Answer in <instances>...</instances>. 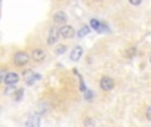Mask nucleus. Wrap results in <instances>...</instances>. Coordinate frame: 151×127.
Masks as SVG:
<instances>
[{"label": "nucleus", "mask_w": 151, "mask_h": 127, "mask_svg": "<svg viewBox=\"0 0 151 127\" xmlns=\"http://www.w3.org/2000/svg\"><path fill=\"white\" fill-rule=\"evenodd\" d=\"M29 55L27 52H23V50H20V52H16L15 56H13V64L16 65V66H25L29 62Z\"/></svg>", "instance_id": "f257e3e1"}, {"label": "nucleus", "mask_w": 151, "mask_h": 127, "mask_svg": "<svg viewBox=\"0 0 151 127\" xmlns=\"http://www.w3.org/2000/svg\"><path fill=\"white\" fill-rule=\"evenodd\" d=\"M5 70L4 69H0V83L3 82V81H4V77H5Z\"/></svg>", "instance_id": "a211bd4d"}, {"label": "nucleus", "mask_w": 151, "mask_h": 127, "mask_svg": "<svg viewBox=\"0 0 151 127\" xmlns=\"http://www.w3.org/2000/svg\"><path fill=\"white\" fill-rule=\"evenodd\" d=\"M150 62H151V57H150Z\"/></svg>", "instance_id": "412c9836"}, {"label": "nucleus", "mask_w": 151, "mask_h": 127, "mask_svg": "<svg viewBox=\"0 0 151 127\" xmlns=\"http://www.w3.org/2000/svg\"><path fill=\"white\" fill-rule=\"evenodd\" d=\"M85 126L86 127H93L94 126V121L90 119V118H88V119L85 121Z\"/></svg>", "instance_id": "f3484780"}, {"label": "nucleus", "mask_w": 151, "mask_h": 127, "mask_svg": "<svg viewBox=\"0 0 151 127\" xmlns=\"http://www.w3.org/2000/svg\"><path fill=\"white\" fill-rule=\"evenodd\" d=\"M53 21H55L56 24H65L66 21H68V16L64 12L58 11V12H56L55 15H53Z\"/></svg>", "instance_id": "6e6552de"}, {"label": "nucleus", "mask_w": 151, "mask_h": 127, "mask_svg": "<svg viewBox=\"0 0 151 127\" xmlns=\"http://www.w3.org/2000/svg\"><path fill=\"white\" fill-rule=\"evenodd\" d=\"M23 94H24L23 89H19V90H16L15 93H13V95H15V101H20V99L23 98Z\"/></svg>", "instance_id": "ddd939ff"}, {"label": "nucleus", "mask_w": 151, "mask_h": 127, "mask_svg": "<svg viewBox=\"0 0 151 127\" xmlns=\"http://www.w3.org/2000/svg\"><path fill=\"white\" fill-rule=\"evenodd\" d=\"M99 25H101V21H98L97 19H91V20H90V27L93 29H96V31H97V29L99 28Z\"/></svg>", "instance_id": "4468645a"}, {"label": "nucleus", "mask_w": 151, "mask_h": 127, "mask_svg": "<svg viewBox=\"0 0 151 127\" xmlns=\"http://www.w3.org/2000/svg\"><path fill=\"white\" fill-rule=\"evenodd\" d=\"M58 33H60V36L64 37V39H72L76 34L73 27H70V25H63L58 29Z\"/></svg>", "instance_id": "7ed1b4c3"}, {"label": "nucleus", "mask_w": 151, "mask_h": 127, "mask_svg": "<svg viewBox=\"0 0 151 127\" xmlns=\"http://www.w3.org/2000/svg\"><path fill=\"white\" fill-rule=\"evenodd\" d=\"M135 48H130V49H127L126 50V53H127V57H134L135 56Z\"/></svg>", "instance_id": "dca6fc26"}, {"label": "nucleus", "mask_w": 151, "mask_h": 127, "mask_svg": "<svg viewBox=\"0 0 151 127\" xmlns=\"http://www.w3.org/2000/svg\"><path fill=\"white\" fill-rule=\"evenodd\" d=\"M58 34H60V33H58L57 27H52V28L49 29V33H48V44L53 45L55 42H57Z\"/></svg>", "instance_id": "423d86ee"}, {"label": "nucleus", "mask_w": 151, "mask_h": 127, "mask_svg": "<svg viewBox=\"0 0 151 127\" xmlns=\"http://www.w3.org/2000/svg\"><path fill=\"white\" fill-rule=\"evenodd\" d=\"M66 52V47L65 45H58L57 48H56V53L57 55H63V53Z\"/></svg>", "instance_id": "2eb2a0df"}, {"label": "nucleus", "mask_w": 151, "mask_h": 127, "mask_svg": "<svg viewBox=\"0 0 151 127\" xmlns=\"http://www.w3.org/2000/svg\"><path fill=\"white\" fill-rule=\"evenodd\" d=\"M27 127H40V117L39 115H32L25 123Z\"/></svg>", "instance_id": "1a4fd4ad"}, {"label": "nucleus", "mask_w": 151, "mask_h": 127, "mask_svg": "<svg viewBox=\"0 0 151 127\" xmlns=\"http://www.w3.org/2000/svg\"><path fill=\"white\" fill-rule=\"evenodd\" d=\"M24 78H25L27 85H33L35 81L40 78V75L35 74L32 70H25V72H24Z\"/></svg>", "instance_id": "0eeeda50"}, {"label": "nucleus", "mask_w": 151, "mask_h": 127, "mask_svg": "<svg viewBox=\"0 0 151 127\" xmlns=\"http://www.w3.org/2000/svg\"><path fill=\"white\" fill-rule=\"evenodd\" d=\"M31 57H32V60L36 61V62H41V61L45 60V57H47V53H45L44 49H40V48H37V49L32 50Z\"/></svg>", "instance_id": "20e7f679"}, {"label": "nucleus", "mask_w": 151, "mask_h": 127, "mask_svg": "<svg viewBox=\"0 0 151 127\" xmlns=\"http://www.w3.org/2000/svg\"><path fill=\"white\" fill-rule=\"evenodd\" d=\"M146 117H147V119L151 121V106L147 107V110H146Z\"/></svg>", "instance_id": "6ab92c4d"}, {"label": "nucleus", "mask_w": 151, "mask_h": 127, "mask_svg": "<svg viewBox=\"0 0 151 127\" xmlns=\"http://www.w3.org/2000/svg\"><path fill=\"white\" fill-rule=\"evenodd\" d=\"M15 91H16L15 85H9V86H7V88H5L4 94H5V95H13V93H15Z\"/></svg>", "instance_id": "f8f14e48"}, {"label": "nucleus", "mask_w": 151, "mask_h": 127, "mask_svg": "<svg viewBox=\"0 0 151 127\" xmlns=\"http://www.w3.org/2000/svg\"><path fill=\"white\" fill-rule=\"evenodd\" d=\"M89 32H90V28H89V27H88V25H83V27H82V28H81V29H80V31H78V32H77V36H78V37H80V39H82V37H85V36H86V34H88V33H89Z\"/></svg>", "instance_id": "9b49d317"}, {"label": "nucleus", "mask_w": 151, "mask_h": 127, "mask_svg": "<svg viewBox=\"0 0 151 127\" xmlns=\"http://www.w3.org/2000/svg\"><path fill=\"white\" fill-rule=\"evenodd\" d=\"M130 1V4H133V5H139L142 3V0H129Z\"/></svg>", "instance_id": "aec40b11"}, {"label": "nucleus", "mask_w": 151, "mask_h": 127, "mask_svg": "<svg viewBox=\"0 0 151 127\" xmlns=\"http://www.w3.org/2000/svg\"><path fill=\"white\" fill-rule=\"evenodd\" d=\"M99 86L104 91H110L113 88H114V81L110 77H102L101 81H99Z\"/></svg>", "instance_id": "39448f33"}, {"label": "nucleus", "mask_w": 151, "mask_h": 127, "mask_svg": "<svg viewBox=\"0 0 151 127\" xmlns=\"http://www.w3.org/2000/svg\"><path fill=\"white\" fill-rule=\"evenodd\" d=\"M0 3H1V0H0Z\"/></svg>", "instance_id": "4be33fe9"}, {"label": "nucleus", "mask_w": 151, "mask_h": 127, "mask_svg": "<svg viewBox=\"0 0 151 127\" xmlns=\"http://www.w3.org/2000/svg\"><path fill=\"white\" fill-rule=\"evenodd\" d=\"M82 52L83 50H82V48L81 47H76L74 49L72 50V53H70V58L73 61H78L81 57H82Z\"/></svg>", "instance_id": "9d476101"}, {"label": "nucleus", "mask_w": 151, "mask_h": 127, "mask_svg": "<svg viewBox=\"0 0 151 127\" xmlns=\"http://www.w3.org/2000/svg\"><path fill=\"white\" fill-rule=\"evenodd\" d=\"M20 77L16 72H8L5 73V77H4V81L3 82L5 83V86H9V85H16L19 82Z\"/></svg>", "instance_id": "f03ea898"}]
</instances>
